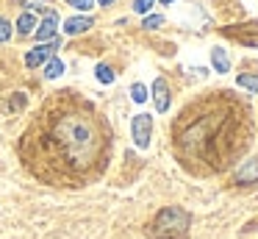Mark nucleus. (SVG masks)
Returning a JSON list of instances; mask_svg holds the SVG:
<instances>
[{
	"instance_id": "nucleus-1",
	"label": "nucleus",
	"mask_w": 258,
	"mask_h": 239,
	"mask_svg": "<svg viewBox=\"0 0 258 239\" xmlns=\"http://www.w3.org/2000/svg\"><path fill=\"white\" fill-rule=\"evenodd\" d=\"M178 161L195 175L222 172L250 145V114L228 92L186 106L172 128Z\"/></svg>"
},
{
	"instance_id": "nucleus-2",
	"label": "nucleus",
	"mask_w": 258,
	"mask_h": 239,
	"mask_svg": "<svg viewBox=\"0 0 258 239\" xmlns=\"http://www.w3.org/2000/svg\"><path fill=\"white\" fill-rule=\"evenodd\" d=\"M106 128L89 106H56L45 120L25 136V159L28 164L39 161V172L50 170L56 178H81L92 175L106 156Z\"/></svg>"
},
{
	"instance_id": "nucleus-3",
	"label": "nucleus",
	"mask_w": 258,
	"mask_h": 239,
	"mask_svg": "<svg viewBox=\"0 0 258 239\" xmlns=\"http://www.w3.org/2000/svg\"><path fill=\"white\" fill-rule=\"evenodd\" d=\"M189 225H191L189 211L180 209V206H167V209H161L153 217L150 233L156 239H186Z\"/></svg>"
},
{
	"instance_id": "nucleus-4",
	"label": "nucleus",
	"mask_w": 258,
	"mask_h": 239,
	"mask_svg": "<svg viewBox=\"0 0 258 239\" xmlns=\"http://www.w3.org/2000/svg\"><path fill=\"white\" fill-rule=\"evenodd\" d=\"M131 133H134V142L139 150H147L150 145V133H153V117L150 114H136L131 122Z\"/></svg>"
},
{
	"instance_id": "nucleus-5",
	"label": "nucleus",
	"mask_w": 258,
	"mask_h": 239,
	"mask_svg": "<svg viewBox=\"0 0 258 239\" xmlns=\"http://www.w3.org/2000/svg\"><path fill=\"white\" fill-rule=\"evenodd\" d=\"M56 47H58V39H50V44H39V47L28 50V53H25V64H28V67L45 64V61L53 59V50H56Z\"/></svg>"
},
{
	"instance_id": "nucleus-6",
	"label": "nucleus",
	"mask_w": 258,
	"mask_h": 239,
	"mask_svg": "<svg viewBox=\"0 0 258 239\" xmlns=\"http://www.w3.org/2000/svg\"><path fill=\"white\" fill-rule=\"evenodd\" d=\"M225 33H228V36H233L236 42H244V44H250V47H258V22L241 25V28H236V31L225 28Z\"/></svg>"
},
{
	"instance_id": "nucleus-7",
	"label": "nucleus",
	"mask_w": 258,
	"mask_h": 239,
	"mask_svg": "<svg viewBox=\"0 0 258 239\" xmlns=\"http://www.w3.org/2000/svg\"><path fill=\"white\" fill-rule=\"evenodd\" d=\"M153 103H156V111H169V86L164 78H156L153 81Z\"/></svg>"
},
{
	"instance_id": "nucleus-8",
	"label": "nucleus",
	"mask_w": 258,
	"mask_h": 239,
	"mask_svg": "<svg viewBox=\"0 0 258 239\" xmlns=\"http://www.w3.org/2000/svg\"><path fill=\"white\" fill-rule=\"evenodd\" d=\"M56 28H58V14H56V11H47V14H45V22L36 28V39H39V42L56 39Z\"/></svg>"
},
{
	"instance_id": "nucleus-9",
	"label": "nucleus",
	"mask_w": 258,
	"mask_h": 239,
	"mask_svg": "<svg viewBox=\"0 0 258 239\" xmlns=\"http://www.w3.org/2000/svg\"><path fill=\"white\" fill-rule=\"evenodd\" d=\"M236 183H241V186H250V183H258V159L247 161L241 170H236Z\"/></svg>"
},
{
	"instance_id": "nucleus-10",
	"label": "nucleus",
	"mask_w": 258,
	"mask_h": 239,
	"mask_svg": "<svg viewBox=\"0 0 258 239\" xmlns=\"http://www.w3.org/2000/svg\"><path fill=\"white\" fill-rule=\"evenodd\" d=\"M89 28H92V20H89V17H70V20L64 22V31H67L70 36H78V33L89 31Z\"/></svg>"
},
{
	"instance_id": "nucleus-11",
	"label": "nucleus",
	"mask_w": 258,
	"mask_h": 239,
	"mask_svg": "<svg viewBox=\"0 0 258 239\" xmlns=\"http://www.w3.org/2000/svg\"><path fill=\"white\" fill-rule=\"evenodd\" d=\"M211 64H214V70H217V72H228V70H230L228 53H225L222 47H214V50H211Z\"/></svg>"
},
{
	"instance_id": "nucleus-12",
	"label": "nucleus",
	"mask_w": 258,
	"mask_h": 239,
	"mask_svg": "<svg viewBox=\"0 0 258 239\" xmlns=\"http://www.w3.org/2000/svg\"><path fill=\"white\" fill-rule=\"evenodd\" d=\"M34 28H36V17L31 14V11L20 14V20H17V31H20V33H31Z\"/></svg>"
},
{
	"instance_id": "nucleus-13",
	"label": "nucleus",
	"mask_w": 258,
	"mask_h": 239,
	"mask_svg": "<svg viewBox=\"0 0 258 239\" xmlns=\"http://www.w3.org/2000/svg\"><path fill=\"white\" fill-rule=\"evenodd\" d=\"M236 83H239V86H244V89H250V92H255V94H258V75H252V72H241V75L236 78Z\"/></svg>"
},
{
	"instance_id": "nucleus-14",
	"label": "nucleus",
	"mask_w": 258,
	"mask_h": 239,
	"mask_svg": "<svg viewBox=\"0 0 258 239\" xmlns=\"http://www.w3.org/2000/svg\"><path fill=\"white\" fill-rule=\"evenodd\" d=\"M61 72H64V64H61V59H56V56H53V59L45 64V75H47V78H58Z\"/></svg>"
},
{
	"instance_id": "nucleus-15",
	"label": "nucleus",
	"mask_w": 258,
	"mask_h": 239,
	"mask_svg": "<svg viewBox=\"0 0 258 239\" xmlns=\"http://www.w3.org/2000/svg\"><path fill=\"white\" fill-rule=\"evenodd\" d=\"M95 75H97V81H100V83H114V72H111V67H108V64H97L95 67Z\"/></svg>"
},
{
	"instance_id": "nucleus-16",
	"label": "nucleus",
	"mask_w": 258,
	"mask_h": 239,
	"mask_svg": "<svg viewBox=\"0 0 258 239\" xmlns=\"http://www.w3.org/2000/svg\"><path fill=\"white\" fill-rule=\"evenodd\" d=\"M131 98H134L136 103H145L147 100V86L145 83H134V86H131Z\"/></svg>"
},
{
	"instance_id": "nucleus-17",
	"label": "nucleus",
	"mask_w": 258,
	"mask_h": 239,
	"mask_svg": "<svg viewBox=\"0 0 258 239\" xmlns=\"http://www.w3.org/2000/svg\"><path fill=\"white\" fill-rule=\"evenodd\" d=\"M9 36H12V22L0 17V42H9Z\"/></svg>"
},
{
	"instance_id": "nucleus-18",
	"label": "nucleus",
	"mask_w": 258,
	"mask_h": 239,
	"mask_svg": "<svg viewBox=\"0 0 258 239\" xmlns=\"http://www.w3.org/2000/svg\"><path fill=\"white\" fill-rule=\"evenodd\" d=\"M164 25V17L161 14H150V17H145V25H142V28H150V31H153V28H161Z\"/></svg>"
},
{
	"instance_id": "nucleus-19",
	"label": "nucleus",
	"mask_w": 258,
	"mask_h": 239,
	"mask_svg": "<svg viewBox=\"0 0 258 239\" xmlns=\"http://www.w3.org/2000/svg\"><path fill=\"white\" fill-rule=\"evenodd\" d=\"M153 3H156V0H134V11H139V14H147Z\"/></svg>"
},
{
	"instance_id": "nucleus-20",
	"label": "nucleus",
	"mask_w": 258,
	"mask_h": 239,
	"mask_svg": "<svg viewBox=\"0 0 258 239\" xmlns=\"http://www.w3.org/2000/svg\"><path fill=\"white\" fill-rule=\"evenodd\" d=\"M70 6H75V9H81V11H89L92 6H95V0H67Z\"/></svg>"
},
{
	"instance_id": "nucleus-21",
	"label": "nucleus",
	"mask_w": 258,
	"mask_h": 239,
	"mask_svg": "<svg viewBox=\"0 0 258 239\" xmlns=\"http://www.w3.org/2000/svg\"><path fill=\"white\" fill-rule=\"evenodd\" d=\"M23 103H25V98H17V100H12V109H20Z\"/></svg>"
},
{
	"instance_id": "nucleus-22",
	"label": "nucleus",
	"mask_w": 258,
	"mask_h": 239,
	"mask_svg": "<svg viewBox=\"0 0 258 239\" xmlns=\"http://www.w3.org/2000/svg\"><path fill=\"white\" fill-rule=\"evenodd\" d=\"M100 3H103V6H108V3H114V0H100Z\"/></svg>"
},
{
	"instance_id": "nucleus-23",
	"label": "nucleus",
	"mask_w": 258,
	"mask_h": 239,
	"mask_svg": "<svg viewBox=\"0 0 258 239\" xmlns=\"http://www.w3.org/2000/svg\"><path fill=\"white\" fill-rule=\"evenodd\" d=\"M161 3H164V6H169V3H172V0H161Z\"/></svg>"
}]
</instances>
